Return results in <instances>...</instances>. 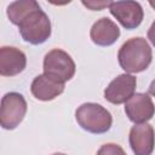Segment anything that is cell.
<instances>
[{
	"mask_svg": "<svg viewBox=\"0 0 155 155\" xmlns=\"http://www.w3.org/2000/svg\"><path fill=\"white\" fill-rule=\"evenodd\" d=\"M31 94L39 101H52L64 91V84L58 82L45 74L38 75L30 86Z\"/></svg>",
	"mask_w": 155,
	"mask_h": 155,
	"instance_id": "obj_12",
	"label": "cell"
},
{
	"mask_svg": "<svg viewBox=\"0 0 155 155\" xmlns=\"http://www.w3.org/2000/svg\"><path fill=\"white\" fill-rule=\"evenodd\" d=\"M137 80L131 74H121L116 76L104 90V98L113 104L126 103L133 94Z\"/></svg>",
	"mask_w": 155,
	"mask_h": 155,
	"instance_id": "obj_7",
	"label": "cell"
},
{
	"mask_svg": "<svg viewBox=\"0 0 155 155\" xmlns=\"http://www.w3.org/2000/svg\"><path fill=\"white\" fill-rule=\"evenodd\" d=\"M19 33L24 41L39 45L45 42L51 35V22L48 16L40 8L33 10L18 24Z\"/></svg>",
	"mask_w": 155,
	"mask_h": 155,
	"instance_id": "obj_3",
	"label": "cell"
},
{
	"mask_svg": "<svg viewBox=\"0 0 155 155\" xmlns=\"http://www.w3.org/2000/svg\"><path fill=\"white\" fill-rule=\"evenodd\" d=\"M38 7L40 6L35 0H19V1L11 2L7 6L6 13H7L10 22L18 25L24 19L25 16H28L33 10Z\"/></svg>",
	"mask_w": 155,
	"mask_h": 155,
	"instance_id": "obj_13",
	"label": "cell"
},
{
	"mask_svg": "<svg viewBox=\"0 0 155 155\" xmlns=\"http://www.w3.org/2000/svg\"><path fill=\"white\" fill-rule=\"evenodd\" d=\"M110 13L126 29L137 28L143 21V8L137 1H116L109 6Z\"/></svg>",
	"mask_w": 155,
	"mask_h": 155,
	"instance_id": "obj_6",
	"label": "cell"
},
{
	"mask_svg": "<svg viewBox=\"0 0 155 155\" xmlns=\"http://www.w3.org/2000/svg\"><path fill=\"white\" fill-rule=\"evenodd\" d=\"M125 113L134 124H144L155 114V105L147 93H136L125 103Z\"/></svg>",
	"mask_w": 155,
	"mask_h": 155,
	"instance_id": "obj_8",
	"label": "cell"
},
{
	"mask_svg": "<svg viewBox=\"0 0 155 155\" xmlns=\"http://www.w3.org/2000/svg\"><path fill=\"white\" fill-rule=\"evenodd\" d=\"M149 93L155 97V79L151 81V84H150V86H149Z\"/></svg>",
	"mask_w": 155,
	"mask_h": 155,
	"instance_id": "obj_17",
	"label": "cell"
},
{
	"mask_svg": "<svg viewBox=\"0 0 155 155\" xmlns=\"http://www.w3.org/2000/svg\"><path fill=\"white\" fill-rule=\"evenodd\" d=\"M27 113V102L21 93L10 92L1 99L0 108V124L5 130L16 128Z\"/></svg>",
	"mask_w": 155,
	"mask_h": 155,
	"instance_id": "obj_5",
	"label": "cell"
},
{
	"mask_svg": "<svg viewBox=\"0 0 155 155\" xmlns=\"http://www.w3.org/2000/svg\"><path fill=\"white\" fill-rule=\"evenodd\" d=\"M148 39L150 40V42L155 46V21L153 22V24L150 25L149 30H148Z\"/></svg>",
	"mask_w": 155,
	"mask_h": 155,
	"instance_id": "obj_16",
	"label": "cell"
},
{
	"mask_svg": "<svg viewBox=\"0 0 155 155\" xmlns=\"http://www.w3.org/2000/svg\"><path fill=\"white\" fill-rule=\"evenodd\" d=\"M97 155H127V154L125 153V150L119 144L107 143L98 149Z\"/></svg>",
	"mask_w": 155,
	"mask_h": 155,
	"instance_id": "obj_14",
	"label": "cell"
},
{
	"mask_svg": "<svg viewBox=\"0 0 155 155\" xmlns=\"http://www.w3.org/2000/svg\"><path fill=\"white\" fill-rule=\"evenodd\" d=\"M130 145L134 155H151L155 147V133L151 125L136 124L130 131Z\"/></svg>",
	"mask_w": 155,
	"mask_h": 155,
	"instance_id": "obj_9",
	"label": "cell"
},
{
	"mask_svg": "<svg viewBox=\"0 0 155 155\" xmlns=\"http://www.w3.org/2000/svg\"><path fill=\"white\" fill-rule=\"evenodd\" d=\"M111 2L109 1H82V5L92 11H99L104 7H109Z\"/></svg>",
	"mask_w": 155,
	"mask_h": 155,
	"instance_id": "obj_15",
	"label": "cell"
},
{
	"mask_svg": "<svg viewBox=\"0 0 155 155\" xmlns=\"http://www.w3.org/2000/svg\"><path fill=\"white\" fill-rule=\"evenodd\" d=\"M75 119L81 128L90 133H104L113 124L111 114L101 104L84 103L75 111Z\"/></svg>",
	"mask_w": 155,
	"mask_h": 155,
	"instance_id": "obj_2",
	"label": "cell"
},
{
	"mask_svg": "<svg viewBox=\"0 0 155 155\" xmlns=\"http://www.w3.org/2000/svg\"><path fill=\"white\" fill-rule=\"evenodd\" d=\"M52 155H65V154H62V153H54V154H52Z\"/></svg>",
	"mask_w": 155,
	"mask_h": 155,
	"instance_id": "obj_19",
	"label": "cell"
},
{
	"mask_svg": "<svg viewBox=\"0 0 155 155\" xmlns=\"http://www.w3.org/2000/svg\"><path fill=\"white\" fill-rule=\"evenodd\" d=\"M149 4H150V6H151L153 8H155V1H150Z\"/></svg>",
	"mask_w": 155,
	"mask_h": 155,
	"instance_id": "obj_18",
	"label": "cell"
},
{
	"mask_svg": "<svg viewBox=\"0 0 155 155\" xmlns=\"http://www.w3.org/2000/svg\"><path fill=\"white\" fill-rule=\"evenodd\" d=\"M151 58V47L142 36L132 38L124 42L117 53L119 64L126 73H140L145 70L150 65Z\"/></svg>",
	"mask_w": 155,
	"mask_h": 155,
	"instance_id": "obj_1",
	"label": "cell"
},
{
	"mask_svg": "<svg viewBox=\"0 0 155 155\" xmlns=\"http://www.w3.org/2000/svg\"><path fill=\"white\" fill-rule=\"evenodd\" d=\"M75 63L73 58L61 48H53L44 58V74L48 78L64 84L75 74Z\"/></svg>",
	"mask_w": 155,
	"mask_h": 155,
	"instance_id": "obj_4",
	"label": "cell"
},
{
	"mask_svg": "<svg viewBox=\"0 0 155 155\" xmlns=\"http://www.w3.org/2000/svg\"><path fill=\"white\" fill-rule=\"evenodd\" d=\"M27 57L19 48L2 46L0 48V74L2 76H15L24 70Z\"/></svg>",
	"mask_w": 155,
	"mask_h": 155,
	"instance_id": "obj_10",
	"label": "cell"
},
{
	"mask_svg": "<svg viewBox=\"0 0 155 155\" xmlns=\"http://www.w3.org/2000/svg\"><path fill=\"white\" fill-rule=\"evenodd\" d=\"M91 40L98 46H110L120 36V29L108 17H102L93 23L90 31Z\"/></svg>",
	"mask_w": 155,
	"mask_h": 155,
	"instance_id": "obj_11",
	"label": "cell"
}]
</instances>
